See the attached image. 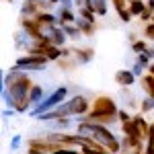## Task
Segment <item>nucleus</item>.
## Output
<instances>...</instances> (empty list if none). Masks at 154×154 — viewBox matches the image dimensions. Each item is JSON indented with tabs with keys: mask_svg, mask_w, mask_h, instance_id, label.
<instances>
[{
	"mask_svg": "<svg viewBox=\"0 0 154 154\" xmlns=\"http://www.w3.org/2000/svg\"><path fill=\"white\" fill-rule=\"evenodd\" d=\"M115 82L121 86V88H128L131 84L136 82V76H134V72L128 68V70H117L115 72Z\"/></svg>",
	"mask_w": 154,
	"mask_h": 154,
	"instance_id": "obj_7",
	"label": "nucleus"
},
{
	"mask_svg": "<svg viewBox=\"0 0 154 154\" xmlns=\"http://www.w3.org/2000/svg\"><path fill=\"white\" fill-rule=\"evenodd\" d=\"M78 17L84 19V21H88V23H95V17H97V14L93 11H88L86 6H82V8H78Z\"/></svg>",
	"mask_w": 154,
	"mask_h": 154,
	"instance_id": "obj_25",
	"label": "nucleus"
},
{
	"mask_svg": "<svg viewBox=\"0 0 154 154\" xmlns=\"http://www.w3.org/2000/svg\"><path fill=\"white\" fill-rule=\"evenodd\" d=\"M23 74H25V72L21 70V68H17V66H12L11 70H8L6 74H4V78H2V86H11V84L14 82L17 78H21Z\"/></svg>",
	"mask_w": 154,
	"mask_h": 154,
	"instance_id": "obj_13",
	"label": "nucleus"
},
{
	"mask_svg": "<svg viewBox=\"0 0 154 154\" xmlns=\"http://www.w3.org/2000/svg\"><path fill=\"white\" fill-rule=\"evenodd\" d=\"M117 14H119V19H121L123 23H130V21H131V12H130V8H123V11H117Z\"/></svg>",
	"mask_w": 154,
	"mask_h": 154,
	"instance_id": "obj_27",
	"label": "nucleus"
},
{
	"mask_svg": "<svg viewBox=\"0 0 154 154\" xmlns=\"http://www.w3.org/2000/svg\"><path fill=\"white\" fill-rule=\"evenodd\" d=\"M60 6L62 8H72L74 6V0H60Z\"/></svg>",
	"mask_w": 154,
	"mask_h": 154,
	"instance_id": "obj_33",
	"label": "nucleus"
},
{
	"mask_svg": "<svg viewBox=\"0 0 154 154\" xmlns=\"http://www.w3.org/2000/svg\"><path fill=\"white\" fill-rule=\"evenodd\" d=\"M117 117H119V123H125V121H131V115L125 111V109H119V113H117Z\"/></svg>",
	"mask_w": 154,
	"mask_h": 154,
	"instance_id": "obj_28",
	"label": "nucleus"
},
{
	"mask_svg": "<svg viewBox=\"0 0 154 154\" xmlns=\"http://www.w3.org/2000/svg\"><path fill=\"white\" fill-rule=\"evenodd\" d=\"M142 154H144V152H142Z\"/></svg>",
	"mask_w": 154,
	"mask_h": 154,
	"instance_id": "obj_40",
	"label": "nucleus"
},
{
	"mask_svg": "<svg viewBox=\"0 0 154 154\" xmlns=\"http://www.w3.org/2000/svg\"><path fill=\"white\" fill-rule=\"evenodd\" d=\"M4 2H12V0H4Z\"/></svg>",
	"mask_w": 154,
	"mask_h": 154,
	"instance_id": "obj_39",
	"label": "nucleus"
},
{
	"mask_svg": "<svg viewBox=\"0 0 154 154\" xmlns=\"http://www.w3.org/2000/svg\"><path fill=\"white\" fill-rule=\"evenodd\" d=\"M51 4H60V0H51Z\"/></svg>",
	"mask_w": 154,
	"mask_h": 154,
	"instance_id": "obj_38",
	"label": "nucleus"
},
{
	"mask_svg": "<svg viewBox=\"0 0 154 154\" xmlns=\"http://www.w3.org/2000/svg\"><path fill=\"white\" fill-rule=\"evenodd\" d=\"M84 6L88 11H93L97 17H105L109 6H107V0H84Z\"/></svg>",
	"mask_w": 154,
	"mask_h": 154,
	"instance_id": "obj_8",
	"label": "nucleus"
},
{
	"mask_svg": "<svg viewBox=\"0 0 154 154\" xmlns=\"http://www.w3.org/2000/svg\"><path fill=\"white\" fill-rule=\"evenodd\" d=\"M131 121H134V125H136L138 130L142 131V136H144V138L148 140V134H150V123L146 121L144 113H138V115H134V119H131Z\"/></svg>",
	"mask_w": 154,
	"mask_h": 154,
	"instance_id": "obj_11",
	"label": "nucleus"
},
{
	"mask_svg": "<svg viewBox=\"0 0 154 154\" xmlns=\"http://www.w3.org/2000/svg\"><path fill=\"white\" fill-rule=\"evenodd\" d=\"M66 97H68V88L66 86H58L54 93H49L39 105H35L31 111H29V115L31 117H39V115H43V113H48V111H54L58 105H62L64 101H66Z\"/></svg>",
	"mask_w": 154,
	"mask_h": 154,
	"instance_id": "obj_3",
	"label": "nucleus"
},
{
	"mask_svg": "<svg viewBox=\"0 0 154 154\" xmlns=\"http://www.w3.org/2000/svg\"><path fill=\"white\" fill-rule=\"evenodd\" d=\"M146 8L150 12H154V0H146Z\"/></svg>",
	"mask_w": 154,
	"mask_h": 154,
	"instance_id": "obj_35",
	"label": "nucleus"
},
{
	"mask_svg": "<svg viewBox=\"0 0 154 154\" xmlns=\"http://www.w3.org/2000/svg\"><path fill=\"white\" fill-rule=\"evenodd\" d=\"M146 142H154V121L150 123V134H148V140Z\"/></svg>",
	"mask_w": 154,
	"mask_h": 154,
	"instance_id": "obj_34",
	"label": "nucleus"
},
{
	"mask_svg": "<svg viewBox=\"0 0 154 154\" xmlns=\"http://www.w3.org/2000/svg\"><path fill=\"white\" fill-rule=\"evenodd\" d=\"M41 101H43V86L33 84V86H31V93H29V103L35 107V105H39Z\"/></svg>",
	"mask_w": 154,
	"mask_h": 154,
	"instance_id": "obj_14",
	"label": "nucleus"
},
{
	"mask_svg": "<svg viewBox=\"0 0 154 154\" xmlns=\"http://www.w3.org/2000/svg\"><path fill=\"white\" fill-rule=\"evenodd\" d=\"M76 27H78V29H80V33L86 35V37H91L93 33H95V29H97L95 23H88V21H84V19H80V17L76 19Z\"/></svg>",
	"mask_w": 154,
	"mask_h": 154,
	"instance_id": "obj_15",
	"label": "nucleus"
},
{
	"mask_svg": "<svg viewBox=\"0 0 154 154\" xmlns=\"http://www.w3.org/2000/svg\"><path fill=\"white\" fill-rule=\"evenodd\" d=\"M72 125H74V123L70 121V117H60V119L54 121V130L56 131H66V130H70Z\"/></svg>",
	"mask_w": 154,
	"mask_h": 154,
	"instance_id": "obj_19",
	"label": "nucleus"
},
{
	"mask_svg": "<svg viewBox=\"0 0 154 154\" xmlns=\"http://www.w3.org/2000/svg\"><path fill=\"white\" fill-rule=\"evenodd\" d=\"M130 70L134 72V76H136V78H142V76H144V70H146V68H144V66L140 64V62H136V64L131 66Z\"/></svg>",
	"mask_w": 154,
	"mask_h": 154,
	"instance_id": "obj_26",
	"label": "nucleus"
},
{
	"mask_svg": "<svg viewBox=\"0 0 154 154\" xmlns=\"http://www.w3.org/2000/svg\"><path fill=\"white\" fill-rule=\"evenodd\" d=\"M136 62H140V64H142L144 68H146V70H148V66H150V64H152V51H150V49H148V51H144V54H140V56H138V60H136Z\"/></svg>",
	"mask_w": 154,
	"mask_h": 154,
	"instance_id": "obj_24",
	"label": "nucleus"
},
{
	"mask_svg": "<svg viewBox=\"0 0 154 154\" xmlns=\"http://www.w3.org/2000/svg\"><path fill=\"white\" fill-rule=\"evenodd\" d=\"M144 154H154V142H146V146H144Z\"/></svg>",
	"mask_w": 154,
	"mask_h": 154,
	"instance_id": "obj_32",
	"label": "nucleus"
},
{
	"mask_svg": "<svg viewBox=\"0 0 154 154\" xmlns=\"http://www.w3.org/2000/svg\"><path fill=\"white\" fill-rule=\"evenodd\" d=\"M117 113H119V107L111 97L99 95L93 101V107H91L86 119L88 121H95V123H101V125H109V123L113 125L115 121H119Z\"/></svg>",
	"mask_w": 154,
	"mask_h": 154,
	"instance_id": "obj_2",
	"label": "nucleus"
},
{
	"mask_svg": "<svg viewBox=\"0 0 154 154\" xmlns=\"http://www.w3.org/2000/svg\"><path fill=\"white\" fill-rule=\"evenodd\" d=\"M56 64H58V66L62 68V70H74V68L78 66L74 58H62L60 62H56Z\"/></svg>",
	"mask_w": 154,
	"mask_h": 154,
	"instance_id": "obj_23",
	"label": "nucleus"
},
{
	"mask_svg": "<svg viewBox=\"0 0 154 154\" xmlns=\"http://www.w3.org/2000/svg\"><path fill=\"white\" fill-rule=\"evenodd\" d=\"M140 82H142V88L146 91V95L154 99V76L152 74H144L140 78Z\"/></svg>",
	"mask_w": 154,
	"mask_h": 154,
	"instance_id": "obj_16",
	"label": "nucleus"
},
{
	"mask_svg": "<svg viewBox=\"0 0 154 154\" xmlns=\"http://www.w3.org/2000/svg\"><path fill=\"white\" fill-rule=\"evenodd\" d=\"M148 74H152V76H154V62L150 64V66H148Z\"/></svg>",
	"mask_w": 154,
	"mask_h": 154,
	"instance_id": "obj_37",
	"label": "nucleus"
},
{
	"mask_svg": "<svg viewBox=\"0 0 154 154\" xmlns=\"http://www.w3.org/2000/svg\"><path fill=\"white\" fill-rule=\"evenodd\" d=\"M21 148V136H12V140H11V150L12 152H17Z\"/></svg>",
	"mask_w": 154,
	"mask_h": 154,
	"instance_id": "obj_30",
	"label": "nucleus"
},
{
	"mask_svg": "<svg viewBox=\"0 0 154 154\" xmlns=\"http://www.w3.org/2000/svg\"><path fill=\"white\" fill-rule=\"evenodd\" d=\"M95 154H111V152H109L107 148H97V150H95Z\"/></svg>",
	"mask_w": 154,
	"mask_h": 154,
	"instance_id": "obj_36",
	"label": "nucleus"
},
{
	"mask_svg": "<svg viewBox=\"0 0 154 154\" xmlns=\"http://www.w3.org/2000/svg\"><path fill=\"white\" fill-rule=\"evenodd\" d=\"M17 113H19L17 109H11V107H6V109H4V113H2V117H4V119H11V117H14Z\"/></svg>",
	"mask_w": 154,
	"mask_h": 154,
	"instance_id": "obj_31",
	"label": "nucleus"
},
{
	"mask_svg": "<svg viewBox=\"0 0 154 154\" xmlns=\"http://www.w3.org/2000/svg\"><path fill=\"white\" fill-rule=\"evenodd\" d=\"M76 14L72 12V8H62L60 6L58 8V21H60V25H76Z\"/></svg>",
	"mask_w": 154,
	"mask_h": 154,
	"instance_id": "obj_10",
	"label": "nucleus"
},
{
	"mask_svg": "<svg viewBox=\"0 0 154 154\" xmlns=\"http://www.w3.org/2000/svg\"><path fill=\"white\" fill-rule=\"evenodd\" d=\"M45 58L49 62H60L62 60V48H56V45H51V48L45 51Z\"/></svg>",
	"mask_w": 154,
	"mask_h": 154,
	"instance_id": "obj_22",
	"label": "nucleus"
},
{
	"mask_svg": "<svg viewBox=\"0 0 154 154\" xmlns=\"http://www.w3.org/2000/svg\"><path fill=\"white\" fill-rule=\"evenodd\" d=\"M35 23L39 27H45V25H60V21H58V14H51L49 11H41L35 17Z\"/></svg>",
	"mask_w": 154,
	"mask_h": 154,
	"instance_id": "obj_9",
	"label": "nucleus"
},
{
	"mask_svg": "<svg viewBox=\"0 0 154 154\" xmlns=\"http://www.w3.org/2000/svg\"><path fill=\"white\" fill-rule=\"evenodd\" d=\"M39 8H37L35 4L31 2V0H23V4H21V17H27V19H35L37 14H39Z\"/></svg>",
	"mask_w": 154,
	"mask_h": 154,
	"instance_id": "obj_12",
	"label": "nucleus"
},
{
	"mask_svg": "<svg viewBox=\"0 0 154 154\" xmlns=\"http://www.w3.org/2000/svg\"><path fill=\"white\" fill-rule=\"evenodd\" d=\"M140 111H142L144 115H146V113H150V111H154V99L152 97H144L142 101H140Z\"/></svg>",
	"mask_w": 154,
	"mask_h": 154,
	"instance_id": "obj_20",
	"label": "nucleus"
},
{
	"mask_svg": "<svg viewBox=\"0 0 154 154\" xmlns=\"http://www.w3.org/2000/svg\"><path fill=\"white\" fill-rule=\"evenodd\" d=\"M111 2H113L115 11H123V8H128V4H130V0H111Z\"/></svg>",
	"mask_w": 154,
	"mask_h": 154,
	"instance_id": "obj_29",
	"label": "nucleus"
},
{
	"mask_svg": "<svg viewBox=\"0 0 154 154\" xmlns=\"http://www.w3.org/2000/svg\"><path fill=\"white\" fill-rule=\"evenodd\" d=\"M76 134L95 138L97 142L101 144L103 148H107L111 154H119L121 152V142H119V138H115V134L109 130L107 125H101V123H95V121H88V119L84 117L82 121H78Z\"/></svg>",
	"mask_w": 154,
	"mask_h": 154,
	"instance_id": "obj_1",
	"label": "nucleus"
},
{
	"mask_svg": "<svg viewBox=\"0 0 154 154\" xmlns=\"http://www.w3.org/2000/svg\"><path fill=\"white\" fill-rule=\"evenodd\" d=\"M93 58H95V49H93V48H76V49H74V60H76L78 66L88 64Z\"/></svg>",
	"mask_w": 154,
	"mask_h": 154,
	"instance_id": "obj_6",
	"label": "nucleus"
},
{
	"mask_svg": "<svg viewBox=\"0 0 154 154\" xmlns=\"http://www.w3.org/2000/svg\"><path fill=\"white\" fill-rule=\"evenodd\" d=\"M62 29H64V33L68 39H80L82 33H80V29L76 27V25H62Z\"/></svg>",
	"mask_w": 154,
	"mask_h": 154,
	"instance_id": "obj_18",
	"label": "nucleus"
},
{
	"mask_svg": "<svg viewBox=\"0 0 154 154\" xmlns=\"http://www.w3.org/2000/svg\"><path fill=\"white\" fill-rule=\"evenodd\" d=\"M128 8H130L131 17H142V12L146 11V2L144 0H130Z\"/></svg>",
	"mask_w": 154,
	"mask_h": 154,
	"instance_id": "obj_17",
	"label": "nucleus"
},
{
	"mask_svg": "<svg viewBox=\"0 0 154 154\" xmlns=\"http://www.w3.org/2000/svg\"><path fill=\"white\" fill-rule=\"evenodd\" d=\"M48 62L49 60L45 58V56H31V54H27V56L17 58L14 66L21 68L23 72H39V70H43V68L48 66Z\"/></svg>",
	"mask_w": 154,
	"mask_h": 154,
	"instance_id": "obj_4",
	"label": "nucleus"
},
{
	"mask_svg": "<svg viewBox=\"0 0 154 154\" xmlns=\"http://www.w3.org/2000/svg\"><path fill=\"white\" fill-rule=\"evenodd\" d=\"M148 43H146V41H144V39H136V41H131V51H134V54H138V56H140V54H144V51H148Z\"/></svg>",
	"mask_w": 154,
	"mask_h": 154,
	"instance_id": "obj_21",
	"label": "nucleus"
},
{
	"mask_svg": "<svg viewBox=\"0 0 154 154\" xmlns=\"http://www.w3.org/2000/svg\"><path fill=\"white\" fill-rule=\"evenodd\" d=\"M33 45H35V39H33L31 35H27L25 31L14 33V48H17V49H25V51H29Z\"/></svg>",
	"mask_w": 154,
	"mask_h": 154,
	"instance_id": "obj_5",
	"label": "nucleus"
}]
</instances>
